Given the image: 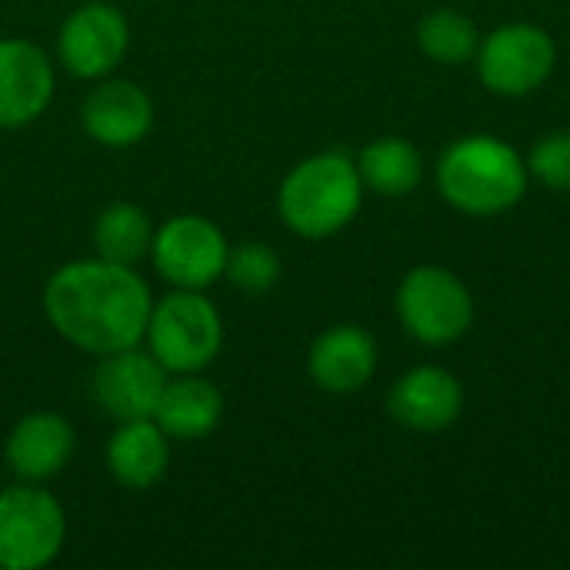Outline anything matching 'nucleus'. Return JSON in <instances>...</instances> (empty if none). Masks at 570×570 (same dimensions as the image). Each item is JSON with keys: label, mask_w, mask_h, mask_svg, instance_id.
Masks as SVG:
<instances>
[{"label": "nucleus", "mask_w": 570, "mask_h": 570, "mask_svg": "<svg viewBox=\"0 0 570 570\" xmlns=\"http://www.w3.org/2000/svg\"><path fill=\"white\" fill-rule=\"evenodd\" d=\"M150 307L154 297L147 281L134 267L104 257L63 264L43 287L50 327L67 344L97 357L140 347Z\"/></svg>", "instance_id": "f257e3e1"}, {"label": "nucleus", "mask_w": 570, "mask_h": 570, "mask_svg": "<svg viewBox=\"0 0 570 570\" xmlns=\"http://www.w3.org/2000/svg\"><path fill=\"white\" fill-rule=\"evenodd\" d=\"M528 164L501 137L471 134L454 140L438 160L444 200L464 214L488 217L514 207L528 190Z\"/></svg>", "instance_id": "f03ea898"}, {"label": "nucleus", "mask_w": 570, "mask_h": 570, "mask_svg": "<svg viewBox=\"0 0 570 570\" xmlns=\"http://www.w3.org/2000/svg\"><path fill=\"white\" fill-rule=\"evenodd\" d=\"M361 170L344 150H327L301 160L281 184V220L311 240L331 237L347 227L361 207Z\"/></svg>", "instance_id": "7ed1b4c3"}, {"label": "nucleus", "mask_w": 570, "mask_h": 570, "mask_svg": "<svg viewBox=\"0 0 570 570\" xmlns=\"http://www.w3.org/2000/svg\"><path fill=\"white\" fill-rule=\"evenodd\" d=\"M144 341L167 374H197L217 361L224 321L200 291L177 287L150 307Z\"/></svg>", "instance_id": "20e7f679"}, {"label": "nucleus", "mask_w": 570, "mask_h": 570, "mask_svg": "<svg viewBox=\"0 0 570 570\" xmlns=\"http://www.w3.org/2000/svg\"><path fill=\"white\" fill-rule=\"evenodd\" d=\"M67 518L60 501L40 484L0 491V570H40L63 551Z\"/></svg>", "instance_id": "39448f33"}, {"label": "nucleus", "mask_w": 570, "mask_h": 570, "mask_svg": "<svg viewBox=\"0 0 570 570\" xmlns=\"http://www.w3.org/2000/svg\"><path fill=\"white\" fill-rule=\"evenodd\" d=\"M397 314L411 337L441 347L468 334L474 321V297L461 284V277H454L444 267L424 264L401 281Z\"/></svg>", "instance_id": "423d86ee"}, {"label": "nucleus", "mask_w": 570, "mask_h": 570, "mask_svg": "<svg viewBox=\"0 0 570 570\" xmlns=\"http://www.w3.org/2000/svg\"><path fill=\"white\" fill-rule=\"evenodd\" d=\"M474 57L488 90L501 97H524L551 77L558 47L551 33L534 23H508L488 33Z\"/></svg>", "instance_id": "0eeeda50"}, {"label": "nucleus", "mask_w": 570, "mask_h": 570, "mask_svg": "<svg viewBox=\"0 0 570 570\" xmlns=\"http://www.w3.org/2000/svg\"><path fill=\"white\" fill-rule=\"evenodd\" d=\"M227 254L230 247L224 230L200 214L170 217L157 227L150 247L157 274L180 291H204L217 277H224Z\"/></svg>", "instance_id": "6e6552de"}, {"label": "nucleus", "mask_w": 570, "mask_h": 570, "mask_svg": "<svg viewBox=\"0 0 570 570\" xmlns=\"http://www.w3.org/2000/svg\"><path fill=\"white\" fill-rule=\"evenodd\" d=\"M130 47V23L110 3H83L73 10L57 37V57L67 73L80 80H100L120 67Z\"/></svg>", "instance_id": "1a4fd4ad"}, {"label": "nucleus", "mask_w": 570, "mask_h": 570, "mask_svg": "<svg viewBox=\"0 0 570 570\" xmlns=\"http://www.w3.org/2000/svg\"><path fill=\"white\" fill-rule=\"evenodd\" d=\"M167 371L150 351L127 347L117 354H104L94 371V401L114 421H140L154 417L157 401L164 394Z\"/></svg>", "instance_id": "9d476101"}, {"label": "nucleus", "mask_w": 570, "mask_h": 570, "mask_svg": "<svg viewBox=\"0 0 570 570\" xmlns=\"http://www.w3.org/2000/svg\"><path fill=\"white\" fill-rule=\"evenodd\" d=\"M53 100L50 57L20 37L0 40V130L33 124Z\"/></svg>", "instance_id": "9b49d317"}, {"label": "nucleus", "mask_w": 570, "mask_h": 570, "mask_svg": "<svg viewBox=\"0 0 570 570\" xmlns=\"http://www.w3.org/2000/svg\"><path fill=\"white\" fill-rule=\"evenodd\" d=\"M80 124L90 140L104 147H134L154 127V104L144 87L130 80H104L83 97Z\"/></svg>", "instance_id": "f8f14e48"}, {"label": "nucleus", "mask_w": 570, "mask_h": 570, "mask_svg": "<svg viewBox=\"0 0 570 570\" xmlns=\"http://www.w3.org/2000/svg\"><path fill=\"white\" fill-rule=\"evenodd\" d=\"M73 448H77V434L67 417L53 411H33L13 424L3 454L20 481L43 484L70 464Z\"/></svg>", "instance_id": "ddd939ff"}, {"label": "nucleus", "mask_w": 570, "mask_h": 570, "mask_svg": "<svg viewBox=\"0 0 570 570\" xmlns=\"http://www.w3.org/2000/svg\"><path fill=\"white\" fill-rule=\"evenodd\" d=\"M464 391L454 374L441 367H414L387 394L391 417L407 431H444L458 421Z\"/></svg>", "instance_id": "4468645a"}, {"label": "nucleus", "mask_w": 570, "mask_h": 570, "mask_svg": "<svg viewBox=\"0 0 570 570\" xmlns=\"http://www.w3.org/2000/svg\"><path fill=\"white\" fill-rule=\"evenodd\" d=\"M377 367V344L357 324H337L324 331L307 357V371L321 391L354 394L361 391Z\"/></svg>", "instance_id": "2eb2a0df"}, {"label": "nucleus", "mask_w": 570, "mask_h": 570, "mask_svg": "<svg viewBox=\"0 0 570 570\" xmlns=\"http://www.w3.org/2000/svg\"><path fill=\"white\" fill-rule=\"evenodd\" d=\"M170 464V438L154 417L120 421L107 444V471L127 491H147L164 481Z\"/></svg>", "instance_id": "dca6fc26"}, {"label": "nucleus", "mask_w": 570, "mask_h": 570, "mask_svg": "<svg viewBox=\"0 0 570 570\" xmlns=\"http://www.w3.org/2000/svg\"><path fill=\"white\" fill-rule=\"evenodd\" d=\"M220 417H224L220 391L197 374H180L177 381H167L154 411V421L174 441H200L210 431H217Z\"/></svg>", "instance_id": "f3484780"}, {"label": "nucleus", "mask_w": 570, "mask_h": 570, "mask_svg": "<svg viewBox=\"0 0 570 570\" xmlns=\"http://www.w3.org/2000/svg\"><path fill=\"white\" fill-rule=\"evenodd\" d=\"M154 220L147 217L144 207L137 204H110L107 210H100L97 224H94V247L97 257L134 267L137 261H144L154 247Z\"/></svg>", "instance_id": "a211bd4d"}, {"label": "nucleus", "mask_w": 570, "mask_h": 570, "mask_svg": "<svg viewBox=\"0 0 570 570\" xmlns=\"http://www.w3.org/2000/svg\"><path fill=\"white\" fill-rule=\"evenodd\" d=\"M357 170H361V180L371 190L387 194V197H401V194H407V190H414L421 184L424 164H421V154L414 150L411 140H404V137H377L361 150Z\"/></svg>", "instance_id": "6ab92c4d"}, {"label": "nucleus", "mask_w": 570, "mask_h": 570, "mask_svg": "<svg viewBox=\"0 0 570 570\" xmlns=\"http://www.w3.org/2000/svg\"><path fill=\"white\" fill-rule=\"evenodd\" d=\"M417 47L438 60V63H464L478 53L481 47V37H478V27L474 20H468L464 13L451 10V7H441V10H431L421 27H417Z\"/></svg>", "instance_id": "aec40b11"}, {"label": "nucleus", "mask_w": 570, "mask_h": 570, "mask_svg": "<svg viewBox=\"0 0 570 570\" xmlns=\"http://www.w3.org/2000/svg\"><path fill=\"white\" fill-rule=\"evenodd\" d=\"M224 274L234 287L247 294H264L281 281V257L267 244H240L230 247Z\"/></svg>", "instance_id": "412c9836"}, {"label": "nucleus", "mask_w": 570, "mask_h": 570, "mask_svg": "<svg viewBox=\"0 0 570 570\" xmlns=\"http://www.w3.org/2000/svg\"><path fill=\"white\" fill-rule=\"evenodd\" d=\"M528 174L551 190H570V134H548L528 157Z\"/></svg>", "instance_id": "4be33fe9"}]
</instances>
